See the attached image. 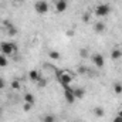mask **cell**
Segmentation results:
<instances>
[{
  "mask_svg": "<svg viewBox=\"0 0 122 122\" xmlns=\"http://www.w3.org/2000/svg\"><path fill=\"white\" fill-rule=\"evenodd\" d=\"M121 56H122V53L119 51V50H112V53H111V58L112 60H118V58H121Z\"/></svg>",
  "mask_w": 122,
  "mask_h": 122,
  "instance_id": "4fadbf2b",
  "label": "cell"
},
{
  "mask_svg": "<svg viewBox=\"0 0 122 122\" xmlns=\"http://www.w3.org/2000/svg\"><path fill=\"white\" fill-rule=\"evenodd\" d=\"M3 26H4V29L7 30V34H9V36H16V34H17V29H16L10 21L4 20V21H3Z\"/></svg>",
  "mask_w": 122,
  "mask_h": 122,
  "instance_id": "52a82bcc",
  "label": "cell"
},
{
  "mask_svg": "<svg viewBox=\"0 0 122 122\" xmlns=\"http://www.w3.org/2000/svg\"><path fill=\"white\" fill-rule=\"evenodd\" d=\"M74 122H82V121H74Z\"/></svg>",
  "mask_w": 122,
  "mask_h": 122,
  "instance_id": "83f0119b",
  "label": "cell"
},
{
  "mask_svg": "<svg viewBox=\"0 0 122 122\" xmlns=\"http://www.w3.org/2000/svg\"><path fill=\"white\" fill-rule=\"evenodd\" d=\"M6 65H7V58H6V56L0 54V67H6Z\"/></svg>",
  "mask_w": 122,
  "mask_h": 122,
  "instance_id": "ac0fdd59",
  "label": "cell"
},
{
  "mask_svg": "<svg viewBox=\"0 0 122 122\" xmlns=\"http://www.w3.org/2000/svg\"><path fill=\"white\" fill-rule=\"evenodd\" d=\"M114 122H122V117L119 115V114H118V115L114 118Z\"/></svg>",
  "mask_w": 122,
  "mask_h": 122,
  "instance_id": "cb8c5ba5",
  "label": "cell"
},
{
  "mask_svg": "<svg viewBox=\"0 0 122 122\" xmlns=\"http://www.w3.org/2000/svg\"><path fill=\"white\" fill-rule=\"evenodd\" d=\"M37 82H38V87H41V88H44V87L47 85V80H46V78H43V77H41Z\"/></svg>",
  "mask_w": 122,
  "mask_h": 122,
  "instance_id": "d6986e66",
  "label": "cell"
},
{
  "mask_svg": "<svg viewBox=\"0 0 122 122\" xmlns=\"http://www.w3.org/2000/svg\"><path fill=\"white\" fill-rule=\"evenodd\" d=\"M114 92L115 94H122V84H119V82H115L114 84Z\"/></svg>",
  "mask_w": 122,
  "mask_h": 122,
  "instance_id": "2e32d148",
  "label": "cell"
},
{
  "mask_svg": "<svg viewBox=\"0 0 122 122\" xmlns=\"http://www.w3.org/2000/svg\"><path fill=\"white\" fill-rule=\"evenodd\" d=\"M67 7H68L67 0H57V1H56V10H57L58 13H64V11L67 10Z\"/></svg>",
  "mask_w": 122,
  "mask_h": 122,
  "instance_id": "ba28073f",
  "label": "cell"
},
{
  "mask_svg": "<svg viewBox=\"0 0 122 122\" xmlns=\"http://www.w3.org/2000/svg\"><path fill=\"white\" fill-rule=\"evenodd\" d=\"M48 57L51 58V60H60L61 58V54L58 51H56V50H51L50 53H48Z\"/></svg>",
  "mask_w": 122,
  "mask_h": 122,
  "instance_id": "7c38bea8",
  "label": "cell"
},
{
  "mask_svg": "<svg viewBox=\"0 0 122 122\" xmlns=\"http://www.w3.org/2000/svg\"><path fill=\"white\" fill-rule=\"evenodd\" d=\"M16 50H17V46L13 44V43H9V41H1L0 43V54H3V56H10Z\"/></svg>",
  "mask_w": 122,
  "mask_h": 122,
  "instance_id": "6da1fadb",
  "label": "cell"
},
{
  "mask_svg": "<svg viewBox=\"0 0 122 122\" xmlns=\"http://www.w3.org/2000/svg\"><path fill=\"white\" fill-rule=\"evenodd\" d=\"M43 122H56V118H54V115H46L43 118Z\"/></svg>",
  "mask_w": 122,
  "mask_h": 122,
  "instance_id": "e0dca14e",
  "label": "cell"
},
{
  "mask_svg": "<svg viewBox=\"0 0 122 122\" xmlns=\"http://www.w3.org/2000/svg\"><path fill=\"white\" fill-rule=\"evenodd\" d=\"M94 30H95V33H102V31L105 30V24L104 23H97L95 27H94Z\"/></svg>",
  "mask_w": 122,
  "mask_h": 122,
  "instance_id": "5bb4252c",
  "label": "cell"
},
{
  "mask_svg": "<svg viewBox=\"0 0 122 122\" xmlns=\"http://www.w3.org/2000/svg\"><path fill=\"white\" fill-rule=\"evenodd\" d=\"M94 115L97 118H102L104 117V108L102 107H95L94 108Z\"/></svg>",
  "mask_w": 122,
  "mask_h": 122,
  "instance_id": "8fae6325",
  "label": "cell"
},
{
  "mask_svg": "<svg viewBox=\"0 0 122 122\" xmlns=\"http://www.w3.org/2000/svg\"><path fill=\"white\" fill-rule=\"evenodd\" d=\"M24 102L34 104V95H33V94H30V92H27V94L24 95Z\"/></svg>",
  "mask_w": 122,
  "mask_h": 122,
  "instance_id": "9a60e30c",
  "label": "cell"
},
{
  "mask_svg": "<svg viewBox=\"0 0 122 122\" xmlns=\"http://www.w3.org/2000/svg\"><path fill=\"white\" fill-rule=\"evenodd\" d=\"M72 91H74V95H75L77 99H81V98L85 97V90L84 88H72Z\"/></svg>",
  "mask_w": 122,
  "mask_h": 122,
  "instance_id": "30bf717a",
  "label": "cell"
},
{
  "mask_svg": "<svg viewBox=\"0 0 122 122\" xmlns=\"http://www.w3.org/2000/svg\"><path fill=\"white\" fill-rule=\"evenodd\" d=\"M118 114H119V115H121V117H122V109H121V111H119V112H118Z\"/></svg>",
  "mask_w": 122,
  "mask_h": 122,
  "instance_id": "4316f807",
  "label": "cell"
},
{
  "mask_svg": "<svg viewBox=\"0 0 122 122\" xmlns=\"http://www.w3.org/2000/svg\"><path fill=\"white\" fill-rule=\"evenodd\" d=\"M64 97H65V101H67L68 104H74V102H75V99H77L71 87H68V88H65V90H64Z\"/></svg>",
  "mask_w": 122,
  "mask_h": 122,
  "instance_id": "5b68a950",
  "label": "cell"
},
{
  "mask_svg": "<svg viewBox=\"0 0 122 122\" xmlns=\"http://www.w3.org/2000/svg\"><path fill=\"white\" fill-rule=\"evenodd\" d=\"M82 21H85V23L90 21V13H85V14L82 16Z\"/></svg>",
  "mask_w": 122,
  "mask_h": 122,
  "instance_id": "603a6c76",
  "label": "cell"
},
{
  "mask_svg": "<svg viewBox=\"0 0 122 122\" xmlns=\"http://www.w3.org/2000/svg\"><path fill=\"white\" fill-rule=\"evenodd\" d=\"M4 85H6V82H4V80L0 77V90H3V88H4Z\"/></svg>",
  "mask_w": 122,
  "mask_h": 122,
  "instance_id": "d4e9b609",
  "label": "cell"
},
{
  "mask_svg": "<svg viewBox=\"0 0 122 122\" xmlns=\"http://www.w3.org/2000/svg\"><path fill=\"white\" fill-rule=\"evenodd\" d=\"M11 88H13V90H19V88H20V82H19V81H13V82H11Z\"/></svg>",
  "mask_w": 122,
  "mask_h": 122,
  "instance_id": "7402d4cb",
  "label": "cell"
},
{
  "mask_svg": "<svg viewBox=\"0 0 122 122\" xmlns=\"http://www.w3.org/2000/svg\"><path fill=\"white\" fill-rule=\"evenodd\" d=\"M58 78V82L61 84V87L65 90V88H68L70 87V84L72 82V77L70 75V74H67V72H62L60 77H57Z\"/></svg>",
  "mask_w": 122,
  "mask_h": 122,
  "instance_id": "277c9868",
  "label": "cell"
},
{
  "mask_svg": "<svg viewBox=\"0 0 122 122\" xmlns=\"http://www.w3.org/2000/svg\"><path fill=\"white\" fill-rule=\"evenodd\" d=\"M92 61H94V64H95L98 68H102V67H104V64H105L104 56H102V54H98V53L92 56Z\"/></svg>",
  "mask_w": 122,
  "mask_h": 122,
  "instance_id": "8992f818",
  "label": "cell"
},
{
  "mask_svg": "<svg viewBox=\"0 0 122 122\" xmlns=\"http://www.w3.org/2000/svg\"><path fill=\"white\" fill-rule=\"evenodd\" d=\"M29 77H30L31 81H36V82H37V81H38V80H40L43 75H41V74H40L37 70H31L30 72H29Z\"/></svg>",
  "mask_w": 122,
  "mask_h": 122,
  "instance_id": "9c48e42d",
  "label": "cell"
},
{
  "mask_svg": "<svg viewBox=\"0 0 122 122\" xmlns=\"http://www.w3.org/2000/svg\"><path fill=\"white\" fill-rule=\"evenodd\" d=\"M17 1H23V0H17Z\"/></svg>",
  "mask_w": 122,
  "mask_h": 122,
  "instance_id": "f1b7e54d",
  "label": "cell"
},
{
  "mask_svg": "<svg viewBox=\"0 0 122 122\" xmlns=\"http://www.w3.org/2000/svg\"><path fill=\"white\" fill-rule=\"evenodd\" d=\"M80 56H81L82 58L88 57V51H87V48H82V50H80Z\"/></svg>",
  "mask_w": 122,
  "mask_h": 122,
  "instance_id": "44dd1931",
  "label": "cell"
},
{
  "mask_svg": "<svg viewBox=\"0 0 122 122\" xmlns=\"http://www.w3.org/2000/svg\"><path fill=\"white\" fill-rule=\"evenodd\" d=\"M34 9H36V11L38 14H46L48 11V3L46 0H38V1H36Z\"/></svg>",
  "mask_w": 122,
  "mask_h": 122,
  "instance_id": "3957f363",
  "label": "cell"
},
{
  "mask_svg": "<svg viewBox=\"0 0 122 122\" xmlns=\"http://www.w3.org/2000/svg\"><path fill=\"white\" fill-rule=\"evenodd\" d=\"M31 108H33V104H29V102H24V105H23V109L27 112V111H30Z\"/></svg>",
  "mask_w": 122,
  "mask_h": 122,
  "instance_id": "ffe728a7",
  "label": "cell"
},
{
  "mask_svg": "<svg viewBox=\"0 0 122 122\" xmlns=\"http://www.w3.org/2000/svg\"><path fill=\"white\" fill-rule=\"evenodd\" d=\"M109 13H111V7L107 3H101L95 7V16L98 17H107Z\"/></svg>",
  "mask_w": 122,
  "mask_h": 122,
  "instance_id": "7a4b0ae2",
  "label": "cell"
},
{
  "mask_svg": "<svg viewBox=\"0 0 122 122\" xmlns=\"http://www.w3.org/2000/svg\"><path fill=\"white\" fill-rule=\"evenodd\" d=\"M78 71H80V74H84V72L87 71V68H85V67H80V68H78Z\"/></svg>",
  "mask_w": 122,
  "mask_h": 122,
  "instance_id": "484cf974",
  "label": "cell"
}]
</instances>
